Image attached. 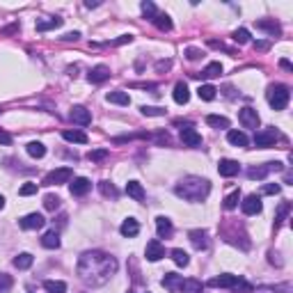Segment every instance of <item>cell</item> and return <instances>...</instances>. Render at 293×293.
Returning <instances> with one entry per match:
<instances>
[{
  "label": "cell",
  "instance_id": "obj_22",
  "mask_svg": "<svg viewBox=\"0 0 293 293\" xmlns=\"http://www.w3.org/2000/svg\"><path fill=\"white\" fill-rule=\"evenodd\" d=\"M190 236V243L197 248V250H204L208 245V241H206V232H202V229H192V232L188 234Z\"/></svg>",
  "mask_w": 293,
  "mask_h": 293
},
{
  "label": "cell",
  "instance_id": "obj_16",
  "mask_svg": "<svg viewBox=\"0 0 293 293\" xmlns=\"http://www.w3.org/2000/svg\"><path fill=\"white\" fill-rule=\"evenodd\" d=\"M119 234L121 236H126V238H133V236H138L140 234V224L135 218H126L119 227Z\"/></svg>",
  "mask_w": 293,
  "mask_h": 293
},
{
  "label": "cell",
  "instance_id": "obj_32",
  "mask_svg": "<svg viewBox=\"0 0 293 293\" xmlns=\"http://www.w3.org/2000/svg\"><path fill=\"white\" fill-rule=\"evenodd\" d=\"M154 26L161 30V32H170L172 30V18L167 16V14H158V16L154 18Z\"/></svg>",
  "mask_w": 293,
  "mask_h": 293
},
{
  "label": "cell",
  "instance_id": "obj_19",
  "mask_svg": "<svg viewBox=\"0 0 293 293\" xmlns=\"http://www.w3.org/2000/svg\"><path fill=\"white\" fill-rule=\"evenodd\" d=\"M172 96H174V101H176V103L179 105H186L190 101V92H188V85H186V83H176V85H174V92H172Z\"/></svg>",
  "mask_w": 293,
  "mask_h": 293
},
{
  "label": "cell",
  "instance_id": "obj_47",
  "mask_svg": "<svg viewBox=\"0 0 293 293\" xmlns=\"http://www.w3.org/2000/svg\"><path fill=\"white\" fill-rule=\"evenodd\" d=\"M99 188H101V192H103L105 197H117V190H115V186H110L108 181H101V186H99Z\"/></svg>",
  "mask_w": 293,
  "mask_h": 293
},
{
  "label": "cell",
  "instance_id": "obj_54",
  "mask_svg": "<svg viewBox=\"0 0 293 293\" xmlns=\"http://www.w3.org/2000/svg\"><path fill=\"white\" fill-rule=\"evenodd\" d=\"M268 48H270L268 42H254V51H268Z\"/></svg>",
  "mask_w": 293,
  "mask_h": 293
},
{
  "label": "cell",
  "instance_id": "obj_50",
  "mask_svg": "<svg viewBox=\"0 0 293 293\" xmlns=\"http://www.w3.org/2000/svg\"><path fill=\"white\" fill-rule=\"evenodd\" d=\"M131 42H133V37H131V35H121L119 39L110 42V46H121V44H131Z\"/></svg>",
  "mask_w": 293,
  "mask_h": 293
},
{
  "label": "cell",
  "instance_id": "obj_41",
  "mask_svg": "<svg viewBox=\"0 0 293 293\" xmlns=\"http://www.w3.org/2000/svg\"><path fill=\"white\" fill-rule=\"evenodd\" d=\"M232 39H234L236 44H248V42H250V32H248L245 28H238V30H234Z\"/></svg>",
  "mask_w": 293,
  "mask_h": 293
},
{
  "label": "cell",
  "instance_id": "obj_12",
  "mask_svg": "<svg viewBox=\"0 0 293 293\" xmlns=\"http://www.w3.org/2000/svg\"><path fill=\"white\" fill-rule=\"evenodd\" d=\"M238 170H241V165L236 163V161H232V158H222L220 163H218V172H220V176H236L238 174Z\"/></svg>",
  "mask_w": 293,
  "mask_h": 293
},
{
  "label": "cell",
  "instance_id": "obj_13",
  "mask_svg": "<svg viewBox=\"0 0 293 293\" xmlns=\"http://www.w3.org/2000/svg\"><path fill=\"white\" fill-rule=\"evenodd\" d=\"M89 188H92V183H89V179H85V176H78V179H73V181L69 183L71 195H76V197H83V195H87V192H89Z\"/></svg>",
  "mask_w": 293,
  "mask_h": 293
},
{
  "label": "cell",
  "instance_id": "obj_11",
  "mask_svg": "<svg viewBox=\"0 0 293 293\" xmlns=\"http://www.w3.org/2000/svg\"><path fill=\"white\" fill-rule=\"evenodd\" d=\"M238 282H241V277H238V275H229V273H224V275L213 277L208 284H211V286H220V289H234Z\"/></svg>",
  "mask_w": 293,
  "mask_h": 293
},
{
  "label": "cell",
  "instance_id": "obj_30",
  "mask_svg": "<svg viewBox=\"0 0 293 293\" xmlns=\"http://www.w3.org/2000/svg\"><path fill=\"white\" fill-rule=\"evenodd\" d=\"M44 289L48 293H67V284L60 282V279H46L44 282Z\"/></svg>",
  "mask_w": 293,
  "mask_h": 293
},
{
  "label": "cell",
  "instance_id": "obj_10",
  "mask_svg": "<svg viewBox=\"0 0 293 293\" xmlns=\"http://www.w3.org/2000/svg\"><path fill=\"white\" fill-rule=\"evenodd\" d=\"M21 229H28V232H32V229H42L44 224H46V218L42 213H28L26 218H21Z\"/></svg>",
  "mask_w": 293,
  "mask_h": 293
},
{
  "label": "cell",
  "instance_id": "obj_24",
  "mask_svg": "<svg viewBox=\"0 0 293 293\" xmlns=\"http://www.w3.org/2000/svg\"><path fill=\"white\" fill-rule=\"evenodd\" d=\"M42 245L46 250H58L60 248V234L58 232H46L42 238Z\"/></svg>",
  "mask_w": 293,
  "mask_h": 293
},
{
  "label": "cell",
  "instance_id": "obj_35",
  "mask_svg": "<svg viewBox=\"0 0 293 293\" xmlns=\"http://www.w3.org/2000/svg\"><path fill=\"white\" fill-rule=\"evenodd\" d=\"M26 149H28V154L32 156V158H44V156H46V146H44L42 142H37V140H35V142H28Z\"/></svg>",
  "mask_w": 293,
  "mask_h": 293
},
{
  "label": "cell",
  "instance_id": "obj_9",
  "mask_svg": "<svg viewBox=\"0 0 293 293\" xmlns=\"http://www.w3.org/2000/svg\"><path fill=\"white\" fill-rule=\"evenodd\" d=\"M241 208H243L245 216H257V213H261V208H264L261 197H257V195H248V197L241 202Z\"/></svg>",
  "mask_w": 293,
  "mask_h": 293
},
{
  "label": "cell",
  "instance_id": "obj_44",
  "mask_svg": "<svg viewBox=\"0 0 293 293\" xmlns=\"http://www.w3.org/2000/svg\"><path fill=\"white\" fill-rule=\"evenodd\" d=\"M21 197H30V195H37V183H23L21 190H18Z\"/></svg>",
  "mask_w": 293,
  "mask_h": 293
},
{
  "label": "cell",
  "instance_id": "obj_28",
  "mask_svg": "<svg viewBox=\"0 0 293 293\" xmlns=\"http://www.w3.org/2000/svg\"><path fill=\"white\" fill-rule=\"evenodd\" d=\"M257 28H259V30H266L268 35H273V37L282 32V28H279V23H277V21H266V18L257 21Z\"/></svg>",
  "mask_w": 293,
  "mask_h": 293
},
{
  "label": "cell",
  "instance_id": "obj_36",
  "mask_svg": "<svg viewBox=\"0 0 293 293\" xmlns=\"http://www.w3.org/2000/svg\"><path fill=\"white\" fill-rule=\"evenodd\" d=\"M216 87L213 85H202L197 89V94H199V99H202V101H213V99H216Z\"/></svg>",
  "mask_w": 293,
  "mask_h": 293
},
{
  "label": "cell",
  "instance_id": "obj_34",
  "mask_svg": "<svg viewBox=\"0 0 293 293\" xmlns=\"http://www.w3.org/2000/svg\"><path fill=\"white\" fill-rule=\"evenodd\" d=\"M32 261H35V259H32V254H30V252H21V254L14 259V266H16L18 270H26V268L32 266Z\"/></svg>",
  "mask_w": 293,
  "mask_h": 293
},
{
  "label": "cell",
  "instance_id": "obj_40",
  "mask_svg": "<svg viewBox=\"0 0 293 293\" xmlns=\"http://www.w3.org/2000/svg\"><path fill=\"white\" fill-rule=\"evenodd\" d=\"M44 206H46V211H58L60 208V197L58 195H46L44 197Z\"/></svg>",
  "mask_w": 293,
  "mask_h": 293
},
{
  "label": "cell",
  "instance_id": "obj_46",
  "mask_svg": "<svg viewBox=\"0 0 293 293\" xmlns=\"http://www.w3.org/2000/svg\"><path fill=\"white\" fill-rule=\"evenodd\" d=\"M289 211H291V204H289V202H284V204H282V206H279V211H277V220H275V227H279V222H282V220H284V216H286V213H289Z\"/></svg>",
  "mask_w": 293,
  "mask_h": 293
},
{
  "label": "cell",
  "instance_id": "obj_14",
  "mask_svg": "<svg viewBox=\"0 0 293 293\" xmlns=\"http://www.w3.org/2000/svg\"><path fill=\"white\" fill-rule=\"evenodd\" d=\"M146 259L149 261H161V259L165 257V248L161 241H149L146 243V250H145Z\"/></svg>",
  "mask_w": 293,
  "mask_h": 293
},
{
  "label": "cell",
  "instance_id": "obj_25",
  "mask_svg": "<svg viewBox=\"0 0 293 293\" xmlns=\"http://www.w3.org/2000/svg\"><path fill=\"white\" fill-rule=\"evenodd\" d=\"M62 138L67 140V142H76V145H87V135L83 131H62Z\"/></svg>",
  "mask_w": 293,
  "mask_h": 293
},
{
  "label": "cell",
  "instance_id": "obj_55",
  "mask_svg": "<svg viewBox=\"0 0 293 293\" xmlns=\"http://www.w3.org/2000/svg\"><path fill=\"white\" fill-rule=\"evenodd\" d=\"M170 64H172V62H170V60L158 62V64H156V69H158V71H167V69H170Z\"/></svg>",
  "mask_w": 293,
  "mask_h": 293
},
{
  "label": "cell",
  "instance_id": "obj_3",
  "mask_svg": "<svg viewBox=\"0 0 293 293\" xmlns=\"http://www.w3.org/2000/svg\"><path fill=\"white\" fill-rule=\"evenodd\" d=\"M268 103H270V108L273 110H284L286 105H289V99H291V89L286 85H282V83H277V85H270L268 87Z\"/></svg>",
  "mask_w": 293,
  "mask_h": 293
},
{
  "label": "cell",
  "instance_id": "obj_17",
  "mask_svg": "<svg viewBox=\"0 0 293 293\" xmlns=\"http://www.w3.org/2000/svg\"><path fill=\"white\" fill-rule=\"evenodd\" d=\"M89 83H94V85H99V83H103V80H108L110 78V69L105 67V64H99V67H94V69L89 71Z\"/></svg>",
  "mask_w": 293,
  "mask_h": 293
},
{
  "label": "cell",
  "instance_id": "obj_33",
  "mask_svg": "<svg viewBox=\"0 0 293 293\" xmlns=\"http://www.w3.org/2000/svg\"><path fill=\"white\" fill-rule=\"evenodd\" d=\"M179 293H202V282H197V279H183Z\"/></svg>",
  "mask_w": 293,
  "mask_h": 293
},
{
  "label": "cell",
  "instance_id": "obj_4",
  "mask_svg": "<svg viewBox=\"0 0 293 293\" xmlns=\"http://www.w3.org/2000/svg\"><path fill=\"white\" fill-rule=\"evenodd\" d=\"M71 176H73V170L71 167H58L44 176V186H60V183H69Z\"/></svg>",
  "mask_w": 293,
  "mask_h": 293
},
{
  "label": "cell",
  "instance_id": "obj_23",
  "mask_svg": "<svg viewBox=\"0 0 293 293\" xmlns=\"http://www.w3.org/2000/svg\"><path fill=\"white\" fill-rule=\"evenodd\" d=\"M227 140H229V145H234V146H248V142H250L243 131H227Z\"/></svg>",
  "mask_w": 293,
  "mask_h": 293
},
{
  "label": "cell",
  "instance_id": "obj_58",
  "mask_svg": "<svg viewBox=\"0 0 293 293\" xmlns=\"http://www.w3.org/2000/svg\"><path fill=\"white\" fill-rule=\"evenodd\" d=\"M5 206V197H2V195H0V208Z\"/></svg>",
  "mask_w": 293,
  "mask_h": 293
},
{
  "label": "cell",
  "instance_id": "obj_18",
  "mask_svg": "<svg viewBox=\"0 0 293 293\" xmlns=\"http://www.w3.org/2000/svg\"><path fill=\"white\" fill-rule=\"evenodd\" d=\"M181 282H183V277L176 275V273H165V277H163V286L167 289V291H172V293H179Z\"/></svg>",
  "mask_w": 293,
  "mask_h": 293
},
{
  "label": "cell",
  "instance_id": "obj_6",
  "mask_svg": "<svg viewBox=\"0 0 293 293\" xmlns=\"http://www.w3.org/2000/svg\"><path fill=\"white\" fill-rule=\"evenodd\" d=\"M238 121H241L245 129H259V124H261L259 112L254 110V108H243V110L238 112Z\"/></svg>",
  "mask_w": 293,
  "mask_h": 293
},
{
  "label": "cell",
  "instance_id": "obj_42",
  "mask_svg": "<svg viewBox=\"0 0 293 293\" xmlns=\"http://www.w3.org/2000/svg\"><path fill=\"white\" fill-rule=\"evenodd\" d=\"M140 110H142V115H146V117H163L165 115V108H156V105H142Z\"/></svg>",
  "mask_w": 293,
  "mask_h": 293
},
{
  "label": "cell",
  "instance_id": "obj_31",
  "mask_svg": "<svg viewBox=\"0 0 293 293\" xmlns=\"http://www.w3.org/2000/svg\"><path fill=\"white\" fill-rule=\"evenodd\" d=\"M206 124L208 126H213V129H229V119L222 117V115H208Z\"/></svg>",
  "mask_w": 293,
  "mask_h": 293
},
{
  "label": "cell",
  "instance_id": "obj_7",
  "mask_svg": "<svg viewBox=\"0 0 293 293\" xmlns=\"http://www.w3.org/2000/svg\"><path fill=\"white\" fill-rule=\"evenodd\" d=\"M69 117L73 124H78V126H89L92 124V112L87 110V108H83V105H76V108H71Z\"/></svg>",
  "mask_w": 293,
  "mask_h": 293
},
{
  "label": "cell",
  "instance_id": "obj_29",
  "mask_svg": "<svg viewBox=\"0 0 293 293\" xmlns=\"http://www.w3.org/2000/svg\"><path fill=\"white\" fill-rule=\"evenodd\" d=\"M62 26V18L53 16L46 18V21H37V32H46V30H53V28H60Z\"/></svg>",
  "mask_w": 293,
  "mask_h": 293
},
{
  "label": "cell",
  "instance_id": "obj_20",
  "mask_svg": "<svg viewBox=\"0 0 293 293\" xmlns=\"http://www.w3.org/2000/svg\"><path fill=\"white\" fill-rule=\"evenodd\" d=\"M156 229H158V236H161V238L172 236V222H170V218H165V216L156 218Z\"/></svg>",
  "mask_w": 293,
  "mask_h": 293
},
{
  "label": "cell",
  "instance_id": "obj_52",
  "mask_svg": "<svg viewBox=\"0 0 293 293\" xmlns=\"http://www.w3.org/2000/svg\"><path fill=\"white\" fill-rule=\"evenodd\" d=\"M14 32H18V23H14V26H7L0 30V35H14Z\"/></svg>",
  "mask_w": 293,
  "mask_h": 293
},
{
  "label": "cell",
  "instance_id": "obj_21",
  "mask_svg": "<svg viewBox=\"0 0 293 293\" xmlns=\"http://www.w3.org/2000/svg\"><path fill=\"white\" fill-rule=\"evenodd\" d=\"M105 101H108V103H115V105H129L131 96L126 94V92H119V89H117V92H108V94H105Z\"/></svg>",
  "mask_w": 293,
  "mask_h": 293
},
{
  "label": "cell",
  "instance_id": "obj_5",
  "mask_svg": "<svg viewBox=\"0 0 293 293\" xmlns=\"http://www.w3.org/2000/svg\"><path fill=\"white\" fill-rule=\"evenodd\" d=\"M277 140H279V133L275 129H264V131H257L254 145L261 146V149H268V146H275Z\"/></svg>",
  "mask_w": 293,
  "mask_h": 293
},
{
  "label": "cell",
  "instance_id": "obj_45",
  "mask_svg": "<svg viewBox=\"0 0 293 293\" xmlns=\"http://www.w3.org/2000/svg\"><path fill=\"white\" fill-rule=\"evenodd\" d=\"M12 284H14L12 277L5 275V273H0V293H7L9 289H12Z\"/></svg>",
  "mask_w": 293,
  "mask_h": 293
},
{
  "label": "cell",
  "instance_id": "obj_51",
  "mask_svg": "<svg viewBox=\"0 0 293 293\" xmlns=\"http://www.w3.org/2000/svg\"><path fill=\"white\" fill-rule=\"evenodd\" d=\"M78 39H80V32H76V30L73 32H67V35L62 37V42H78Z\"/></svg>",
  "mask_w": 293,
  "mask_h": 293
},
{
  "label": "cell",
  "instance_id": "obj_39",
  "mask_svg": "<svg viewBox=\"0 0 293 293\" xmlns=\"http://www.w3.org/2000/svg\"><path fill=\"white\" fill-rule=\"evenodd\" d=\"M140 9H142V14H145L146 18H151V21L158 16V12H156V5L151 2V0H145V2L140 5Z\"/></svg>",
  "mask_w": 293,
  "mask_h": 293
},
{
  "label": "cell",
  "instance_id": "obj_57",
  "mask_svg": "<svg viewBox=\"0 0 293 293\" xmlns=\"http://www.w3.org/2000/svg\"><path fill=\"white\" fill-rule=\"evenodd\" d=\"M99 5H101V2H99V0H85V7H87V9H92V7H99Z\"/></svg>",
  "mask_w": 293,
  "mask_h": 293
},
{
  "label": "cell",
  "instance_id": "obj_38",
  "mask_svg": "<svg viewBox=\"0 0 293 293\" xmlns=\"http://www.w3.org/2000/svg\"><path fill=\"white\" fill-rule=\"evenodd\" d=\"M172 261L176 264V266L186 268V266H188V261H190V259H188V254H186V252L176 248V250H172Z\"/></svg>",
  "mask_w": 293,
  "mask_h": 293
},
{
  "label": "cell",
  "instance_id": "obj_48",
  "mask_svg": "<svg viewBox=\"0 0 293 293\" xmlns=\"http://www.w3.org/2000/svg\"><path fill=\"white\" fill-rule=\"evenodd\" d=\"M279 192V183H266L264 186V195H277Z\"/></svg>",
  "mask_w": 293,
  "mask_h": 293
},
{
  "label": "cell",
  "instance_id": "obj_56",
  "mask_svg": "<svg viewBox=\"0 0 293 293\" xmlns=\"http://www.w3.org/2000/svg\"><path fill=\"white\" fill-rule=\"evenodd\" d=\"M279 67H282V69H286V71H293V64L289 60H279Z\"/></svg>",
  "mask_w": 293,
  "mask_h": 293
},
{
  "label": "cell",
  "instance_id": "obj_8",
  "mask_svg": "<svg viewBox=\"0 0 293 293\" xmlns=\"http://www.w3.org/2000/svg\"><path fill=\"white\" fill-rule=\"evenodd\" d=\"M273 170L279 172V170H282V163H266L264 167H250V170H248V179H252V181H254V179H266L268 172H273Z\"/></svg>",
  "mask_w": 293,
  "mask_h": 293
},
{
  "label": "cell",
  "instance_id": "obj_1",
  "mask_svg": "<svg viewBox=\"0 0 293 293\" xmlns=\"http://www.w3.org/2000/svg\"><path fill=\"white\" fill-rule=\"evenodd\" d=\"M76 273L87 286H103L117 273V259L105 254L101 250L85 252V254H80V259H78Z\"/></svg>",
  "mask_w": 293,
  "mask_h": 293
},
{
  "label": "cell",
  "instance_id": "obj_49",
  "mask_svg": "<svg viewBox=\"0 0 293 293\" xmlns=\"http://www.w3.org/2000/svg\"><path fill=\"white\" fill-rule=\"evenodd\" d=\"M186 58L188 60H199L202 58V51L199 48H186Z\"/></svg>",
  "mask_w": 293,
  "mask_h": 293
},
{
  "label": "cell",
  "instance_id": "obj_53",
  "mask_svg": "<svg viewBox=\"0 0 293 293\" xmlns=\"http://www.w3.org/2000/svg\"><path fill=\"white\" fill-rule=\"evenodd\" d=\"M0 145H12V135L5 131H0Z\"/></svg>",
  "mask_w": 293,
  "mask_h": 293
},
{
  "label": "cell",
  "instance_id": "obj_43",
  "mask_svg": "<svg viewBox=\"0 0 293 293\" xmlns=\"http://www.w3.org/2000/svg\"><path fill=\"white\" fill-rule=\"evenodd\" d=\"M108 154H110L108 149H92V151L87 154V158H89V161H94V163H99V161L108 158Z\"/></svg>",
  "mask_w": 293,
  "mask_h": 293
},
{
  "label": "cell",
  "instance_id": "obj_37",
  "mask_svg": "<svg viewBox=\"0 0 293 293\" xmlns=\"http://www.w3.org/2000/svg\"><path fill=\"white\" fill-rule=\"evenodd\" d=\"M238 202H241V190H234L232 195H227V197H224V208H227V211H232V208L238 206Z\"/></svg>",
  "mask_w": 293,
  "mask_h": 293
},
{
  "label": "cell",
  "instance_id": "obj_15",
  "mask_svg": "<svg viewBox=\"0 0 293 293\" xmlns=\"http://www.w3.org/2000/svg\"><path fill=\"white\" fill-rule=\"evenodd\" d=\"M181 142L186 146H199L202 145V135L192 126H186V129H181Z\"/></svg>",
  "mask_w": 293,
  "mask_h": 293
},
{
  "label": "cell",
  "instance_id": "obj_2",
  "mask_svg": "<svg viewBox=\"0 0 293 293\" xmlns=\"http://www.w3.org/2000/svg\"><path fill=\"white\" fill-rule=\"evenodd\" d=\"M174 192L183 197L186 202H202V199L208 197V192H211V183L206 179H202V176H186L183 181L176 183V188Z\"/></svg>",
  "mask_w": 293,
  "mask_h": 293
},
{
  "label": "cell",
  "instance_id": "obj_26",
  "mask_svg": "<svg viewBox=\"0 0 293 293\" xmlns=\"http://www.w3.org/2000/svg\"><path fill=\"white\" fill-rule=\"evenodd\" d=\"M222 73V64L220 62H208L206 64V69L202 71V73H195L197 78H218Z\"/></svg>",
  "mask_w": 293,
  "mask_h": 293
},
{
  "label": "cell",
  "instance_id": "obj_27",
  "mask_svg": "<svg viewBox=\"0 0 293 293\" xmlns=\"http://www.w3.org/2000/svg\"><path fill=\"white\" fill-rule=\"evenodd\" d=\"M126 192H129V197L138 199V202L145 199V188H142V183H140V181H129V183H126Z\"/></svg>",
  "mask_w": 293,
  "mask_h": 293
}]
</instances>
